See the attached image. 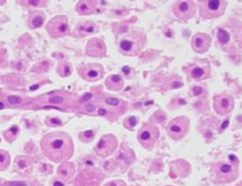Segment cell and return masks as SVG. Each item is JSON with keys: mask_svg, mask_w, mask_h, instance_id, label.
Segmentation results:
<instances>
[{"mask_svg": "<svg viewBox=\"0 0 242 186\" xmlns=\"http://www.w3.org/2000/svg\"><path fill=\"white\" fill-rule=\"evenodd\" d=\"M41 150L50 160L64 163L73 154L72 139L64 132L47 133L41 140Z\"/></svg>", "mask_w": 242, "mask_h": 186, "instance_id": "1", "label": "cell"}, {"mask_svg": "<svg viewBox=\"0 0 242 186\" xmlns=\"http://www.w3.org/2000/svg\"><path fill=\"white\" fill-rule=\"evenodd\" d=\"M118 39V47L125 55H137L145 44V34L138 29H130L121 33Z\"/></svg>", "mask_w": 242, "mask_h": 186, "instance_id": "2", "label": "cell"}, {"mask_svg": "<svg viewBox=\"0 0 242 186\" xmlns=\"http://www.w3.org/2000/svg\"><path fill=\"white\" fill-rule=\"evenodd\" d=\"M213 173L215 180L218 184H228L232 183L237 178L239 168L237 163L232 162H218L214 164Z\"/></svg>", "mask_w": 242, "mask_h": 186, "instance_id": "3", "label": "cell"}, {"mask_svg": "<svg viewBox=\"0 0 242 186\" xmlns=\"http://www.w3.org/2000/svg\"><path fill=\"white\" fill-rule=\"evenodd\" d=\"M227 1L224 0H206L200 1V14L203 19L217 18L224 13Z\"/></svg>", "mask_w": 242, "mask_h": 186, "instance_id": "4", "label": "cell"}, {"mask_svg": "<svg viewBox=\"0 0 242 186\" xmlns=\"http://www.w3.org/2000/svg\"><path fill=\"white\" fill-rule=\"evenodd\" d=\"M190 121L187 117H177L169 122L167 127V133L173 139H182L188 133Z\"/></svg>", "mask_w": 242, "mask_h": 186, "instance_id": "5", "label": "cell"}, {"mask_svg": "<svg viewBox=\"0 0 242 186\" xmlns=\"http://www.w3.org/2000/svg\"><path fill=\"white\" fill-rule=\"evenodd\" d=\"M160 137V131L156 127L155 125L151 124H145L142 126V128L138 132L137 139L140 144L145 148H151L155 145V142H157V139Z\"/></svg>", "mask_w": 242, "mask_h": 186, "instance_id": "6", "label": "cell"}, {"mask_svg": "<svg viewBox=\"0 0 242 186\" xmlns=\"http://www.w3.org/2000/svg\"><path fill=\"white\" fill-rule=\"evenodd\" d=\"M46 28H47L48 33L54 38H59V37L68 34L70 31L68 18L65 15H57L48 21Z\"/></svg>", "mask_w": 242, "mask_h": 186, "instance_id": "7", "label": "cell"}, {"mask_svg": "<svg viewBox=\"0 0 242 186\" xmlns=\"http://www.w3.org/2000/svg\"><path fill=\"white\" fill-rule=\"evenodd\" d=\"M117 139L113 134H105L98 140L95 152L99 157H109L117 148Z\"/></svg>", "mask_w": 242, "mask_h": 186, "instance_id": "8", "label": "cell"}, {"mask_svg": "<svg viewBox=\"0 0 242 186\" xmlns=\"http://www.w3.org/2000/svg\"><path fill=\"white\" fill-rule=\"evenodd\" d=\"M214 108L220 116H227L234 108V98L227 93L214 97Z\"/></svg>", "mask_w": 242, "mask_h": 186, "instance_id": "9", "label": "cell"}, {"mask_svg": "<svg viewBox=\"0 0 242 186\" xmlns=\"http://www.w3.org/2000/svg\"><path fill=\"white\" fill-rule=\"evenodd\" d=\"M175 15L179 18L181 20L187 21L191 17H194L195 12H196V6L195 3L191 0H187V1H177L173 7Z\"/></svg>", "mask_w": 242, "mask_h": 186, "instance_id": "10", "label": "cell"}, {"mask_svg": "<svg viewBox=\"0 0 242 186\" xmlns=\"http://www.w3.org/2000/svg\"><path fill=\"white\" fill-rule=\"evenodd\" d=\"M79 74L87 81H96L103 77V67L97 64L86 65L79 70Z\"/></svg>", "mask_w": 242, "mask_h": 186, "instance_id": "11", "label": "cell"}, {"mask_svg": "<svg viewBox=\"0 0 242 186\" xmlns=\"http://www.w3.org/2000/svg\"><path fill=\"white\" fill-rule=\"evenodd\" d=\"M210 44H212V38L210 35L206 33H197L191 39V46L194 51H196L197 53H204L210 47Z\"/></svg>", "mask_w": 242, "mask_h": 186, "instance_id": "12", "label": "cell"}, {"mask_svg": "<svg viewBox=\"0 0 242 186\" xmlns=\"http://www.w3.org/2000/svg\"><path fill=\"white\" fill-rule=\"evenodd\" d=\"M107 52V47L104 41L98 38H93L89 41L86 46V54L90 57H95V58H101Z\"/></svg>", "mask_w": 242, "mask_h": 186, "instance_id": "13", "label": "cell"}, {"mask_svg": "<svg viewBox=\"0 0 242 186\" xmlns=\"http://www.w3.org/2000/svg\"><path fill=\"white\" fill-rule=\"evenodd\" d=\"M209 74H210V67H209V64L207 61L196 63V64L190 69V75H191V78L195 79V80L208 78Z\"/></svg>", "mask_w": 242, "mask_h": 186, "instance_id": "14", "label": "cell"}, {"mask_svg": "<svg viewBox=\"0 0 242 186\" xmlns=\"http://www.w3.org/2000/svg\"><path fill=\"white\" fill-rule=\"evenodd\" d=\"M44 23H45V14H44L41 11L32 12L29 17V20H27L29 27L32 29L40 28L44 25Z\"/></svg>", "mask_w": 242, "mask_h": 186, "instance_id": "15", "label": "cell"}, {"mask_svg": "<svg viewBox=\"0 0 242 186\" xmlns=\"http://www.w3.org/2000/svg\"><path fill=\"white\" fill-rule=\"evenodd\" d=\"M74 174V165L72 163L64 162L58 168V176L63 179V180H70Z\"/></svg>", "mask_w": 242, "mask_h": 186, "instance_id": "16", "label": "cell"}, {"mask_svg": "<svg viewBox=\"0 0 242 186\" xmlns=\"http://www.w3.org/2000/svg\"><path fill=\"white\" fill-rule=\"evenodd\" d=\"M96 1H91V0H82L77 4V12L79 14L86 15L91 14L93 11L96 10Z\"/></svg>", "mask_w": 242, "mask_h": 186, "instance_id": "17", "label": "cell"}, {"mask_svg": "<svg viewBox=\"0 0 242 186\" xmlns=\"http://www.w3.org/2000/svg\"><path fill=\"white\" fill-rule=\"evenodd\" d=\"M107 87L111 91H121L124 87V81L123 78L118 74H113L107 77Z\"/></svg>", "mask_w": 242, "mask_h": 186, "instance_id": "18", "label": "cell"}, {"mask_svg": "<svg viewBox=\"0 0 242 186\" xmlns=\"http://www.w3.org/2000/svg\"><path fill=\"white\" fill-rule=\"evenodd\" d=\"M97 26L95 23H92V21H84V23H80V24L78 25L76 33L78 35H86L92 33V32H95Z\"/></svg>", "mask_w": 242, "mask_h": 186, "instance_id": "19", "label": "cell"}, {"mask_svg": "<svg viewBox=\"0 0 242 186\" xmlns=\"http://www.w3.org/2000/svg\"><path fill=\"white\" fill-rule=\"evenodd\" d=\"M10 165V154L4 150H0V170L5 171Z\"/></svg>", "mask_w": 242, "mask_h": 186, "instance_id": "20", "label": "cell"}, {"mask_svg": "<svg viewBox=\"0 0 242 186\" xmlns=\"http://www.w3.org/2000/svg\"><path fill=\"white\" fill-rule=\"evenodd\" d=\"M18 134H19V127L17 125H13L5 132V137L8 142H13V140H15V138L18 137Z\"/></svg>", "mask_w": 242, "mask_h": 186, "instance_id": "21", "label": "cell"}, {"mask_svg": "<svg viewBox=\"0 0 242 186\" xmlns=\"http://www.w3.org/2000/svg\"><path fill=\"white\" fill-rule=\"evenodd\" d=\"M217 39H218V41H220V44L224 45L230 40V35H229V33H228L226 29L220 28L217 31Z\"/></svg>", "mask_w": 242, "mask_h": 186, "instance_id": "22", "label": "cell"}, {"mask_svg": "<svg viewBox=\"0 0 242 186\" xmlns=\"http://www.w3.org/2000/svg\"><path fill=\"white\" fill-rule=\"evenodd\" d=\"M95 134L96 132L93 131V130H86V131H84L79 134V137H80V140L84 142H90L95 138Z\"/></svg>", "mask_w": 242, "mask_h": 186, "instance_id": "23", "label": "cell"}, {"mask_svg": "<svg viewBox=\"0 0 242 186\" xmlns=\"http://www.w3.org/2000/svg\"><path fill=\"white\" fill-rule=\"evenodd\" d=\"M15 163H17V166L19 167L20 170H25L26 167L31 166V163H30L29 159H26V158H23V157L18 158V159L15 160Z\"/></svg>", "mask_w": 242, "mask_h": 186, "instance_id": "24", "label": "cell"}, {"mask_svg": "<svg viewBox=\"0 0 242 186\" xmlns=\"http://www.w3.org/2000/svg\"><path fill=\"white\" fill-rule=\"evenodd\" d=\"M58 72L62 77H69L71 74V69H70V66L68 64H62L59 65Z\"/></svg>", "mask_w": 242, "mask_h": 186, "instance_id": "25", "label": "cell"}, {"mask_svg": "<svg viewBox=\"0 0 242 186\" xmlns=\"http://www.w3.org/2000/svg\"><path fill=\"white\" fill-rule=\"evenodd\" d=\"M137 122H138V120H137L136 117H129L124 120V126H125L126 128L131 130V128H134L136 125H137Z\"/></svg>", "mask_w": 242, "mask_h": 186, "instance_id": "26", "label": "cell"}, {"mask_svg": "<svg viewBox=\"0 0 242 186\" xmlns=\"http://www.w3.org/2000/svg\"><path fill=\"white\" fill-rule=\"evenodd\" d=\"M45 122H46L47 126H60V125H62V120H60L59 118L48 117L47 119L45 120Z\"/></svg>", "mask_w": 242, "mask_h": 186, "instance_id": "27", "label": "cell"}, {"mask_svg": "<svg viewBox=\"0 0 242 186\" xmlns=\"http://www.w3.org/2000/svg\"><path fill=\"white\" fill-rule=\"evenodd\" d=\"M7 103L11 105H19L23 103V98L18 96H10V97H7Z\"/></svg>", "mask_w": 242, "mask_h": 186, "instance_id": "28", "label": "cell"}, {"mask_svg": "<svg viewBox=\"0 0 242 186\" xmlns=\"http://www.w3.org/2000/svg\"><path fill=\"white\" fill-rule=\"evenodd\" d=\"M105 103H107V105H110V106H118V105L121 104V100L117 98H107Z\"/></svg>", "mask_w": 242, "mask_h": 186, "instance_id": "29", "label": "cell"}, {"mask_svg": "<svg viewBox=\"0 0 242 186\" xmlns=\"http://www.w3.org/2000/svg\"><path fill=\"white\" fill-rule=\"evenodd\" d=\"M48 103L50 104H63L64 98L63 97H60V96H56V97H52V98L48 99Z\"/></svg>", "mask_w": 242, "mask_h": 186, "instance_id": "30", "label": "cell"}, {"mask_svg": "<svg viewBox=\"0 0 242 186\" xmlns=\"http://www.w3.org/2000/svg\"><path fill=\"white\" fill-rule=\"evenodd\" d=\"M104 186H126V185L123 180H113V181H110V183L105 184Z\"/></svg>", "mask_w": 242, "mask_h": 186, "instance_id": "31", "label": "cell"}, {"mask_svg": "<svg viewBox=\"0 0 242 186\" xmlns=\"http://www.w3.org/2000/svg\"><path fill=\"white\" fill-rule=\"evenodd\" d=\"M84 110L89 113H95L96 112V106L92 105V104H86V105L84 106Z\"/></svg>", "mask_w": 242, "mask_h": 186, "instance_id": "32", "label": "cell"}, {"mask_svg": "<svg viewBox=\"0 0 242 186\" xmlns=\"http://www.w3.org/2000/svg\"><path fill=\"white\" fill-rule=\"evenodd\" d=\"M202 93H203V88L201 87V86H195V87H193L194 96H200V94H202Z\"/></svg>", "mask_w": 242, "mask_h": 186, "instance_id": "33", "label": "cell"}, {"mask_svg": "<svg viewBox=\"0 0 242 186\" xmlns=\"http://www.w3.org/2000/svg\"><path fill=\"white\" fill-rule=\"evenodd\" d=\"M7 186H26L24 181H13V183H10V184H6Z\"/></svg>", "mask_w": 242, "mask_h": 186, "instance_id": "34", "label": "cell"}, {"mask_svg": "<svg viewBox=\"0 0 242 186\" xmlns=\"http://www.w3.org/2000/svg\"><path fill=\"white\" fill-rule=\"evenodd\" d=\"M29 5H45V1H27Z\"/></svg>", "mask_w": 242, "mask_h": 186, "instance_id": "35", "label": "cell"}, {"mask_svg": "<svg viewBox=\"0 0 242 186\" xmlns=\"http://www.w3.org/2000/svg\"><path fill=\"white\" fill-rule=\"evenodd\" d=\"M53 186H64V184L63 183H60V181H58V180H56L53 183Z\"/></svg>", "mask_w": 242, "mask_h": 186, "instance_id": "36", "label": "cell"}, {"mask_svg": "<svg viewBox=\"0 0 242 186\" xmlns=\"http://www.w3.org/2000/svg\"><path fill=\"white\" fill-rule=\"evenodd\" d=\"M0 107H4V104H1V103H0Z\"/></svg>", "mask_w": 242, "mask_h": 186, "instance_id": "37", "label": "cell"}]
</instances>
